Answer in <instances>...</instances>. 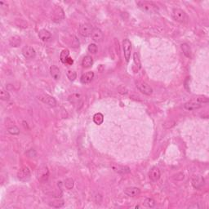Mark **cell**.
Wrapping results in <instances>:
<instances>
[{
	"instance_id": "44dd1931",
	"label": "cell",
	"mask_w": 209,
	"mask_h": 209,
	"mask_svg": "<svg viewBox=\"0 0 209 209\" xmlns=\"http://www.w3.org/2000/svg\"><path fill=\"white\" fill-rule=\"evenodd\" d=\"M39 171V176H38V179L40 180L41 182L43 181H46L48 177V168L44 167L43 169H38Z\"/></svg>"
},
{
	"instance_id": "9a60e30c",
	"label": "cell",
	"mask_w": 209,
	"mask_h": 209,
	"mask_svg": "<svg viewBox=\"0 0 209 209\" xmlns=\"http://www.w3.org/2000/svg\"><path fill=\"white\" fill-rule=\"evenodd\" d=\"M94 78V73L92 71H88L87 73L83 74V75L81 76L80 82L83 84H87V83H91L92 80Z\"/></svg>"
},
{
	"instance_id": "cb8c5ba5",
	"label": "cell",
	"mask_w": 209,
	"mask_h": 209,
	"mask_svg": "<svg viewBox=\"0 0 209 209\" xmlns=\"http://www.w3.org/2000/svg\"><path fill=\"white\" fill-rule=\"evenodd\" d=\"M0 97L3 101H8L10 99V94L8 93V92L5 90L3 88H1V91H0Z\"/></svg>"
},
{
	"instance_id": "6da1fadb",
	"label": "cell",
	"mask_w": 209,
	"mask_h": 209,
	"mask_svg": "<svg viewBox=\"0 0 209 209\" xmlns=\"http://www.w3.org/2000/svg\"><path fill=\"white\" fill-rule=\"evenodd\" d=\"M207 102H208V98L207 96H197L191 99L190 101H187L186 103H185L184 107L187 110H194L201 108L203 104L207 103Z\"/></svg>"
},
{
	"instance_id": "603a6c76",
	"label": "cell",
	"mask_w": 209,
	"mask_h": 209,
	"mask_svg": "<svg viewBox=\"0 0 209 209\" xmlns=\"http://www.w3.org/2000/svg\"><path fill=\"white\" fill-rule=\"evenodd\" d=\"M182 49L183 52L187 57H190L191 56V49L189 48V46L187 43H183L182 44Z\"/></svg>"
},
{
	"instance_id": "3957f363",
	"label": "cell",
	"mask_w": 209,
	"mask_h": 209,
	"mask_svg": "<svg viewBox=\"0 0 209 209\" xmlns=\"http://www.w3.org/2000/svg\"><path fill=\"white\" fill-rule=\"evenodd\" d=\"M172 17L176 21L182 24H186L189 21V16L185 13L184 11L180 9V8H175L172 10Z\"/></svg>"
},
{
	"instance_id": "5bb4252c",
	"label": "cell",
	"mask_w": 209,
	"mask_h": 209,
	"mask_svg": "<svg viewBox=\"0 0 209 209\" xmlns=\"http://www.w3.org/2000/svg\"><path fill=\"white\" fill-rule=\"evenodd\" d=\"M124 194L129 197L138 196L141 194V189L137 187H128L124 189Z\"/></svg>"
},
{
	"instance_id": "ba28073f",
	"label": "cell",
	"mask_w": 209,
	"mask_h": 209,
	"mask_svg": "<svg viewBox=\"0 0 209 209\" xmlns=\"http://www.w3.org/2000/svg\"><path fill=\"white\" fill-rule=\"evenodd\" d=\"M38 99L42 102H43L46 105H48L49 106H52V107H54V106H56V101L55 100V98L50 96V95H48V94L41 95V96H38Z\"/></svg>"
},
{
	"instance_id": "4dcf8cb0",
	"label": "cell",
	"mask_w": 209,
	"mask_h": 209,
	"mask_svg": "<svg viewBox=\"0 0 209 209\" xmlns=\"http://www.w3.org/2000/svg\"><path fill=\"white\" fill-rule=\"evenodd\" d=\"M88 51H89V52L92 53V54H95V53H96V52H97V46H96L95 43H91L90 45L88 46Z\"/></svg>"
},
{
	"instance_id": "d4e9b609",
	"label": "cell",
	"mask_w": 209,
	"mask_h": 209,
	"mask_svg": "<svg viewBox=\"0 0 209 209\" xmlns=\"http://www.w3.org/2000/svg\"><path fill=\"white\" fill-rule=\"evenodd\" d=\"M81 98H82V96H81L80 94L76 93L71 95V96L69 97V100H70V101L72 102V103H77V102H79V101H81Z\"/></svg>"
},
{
	"instance_id": "2e32d148",
	"label": "cell",
	"mask_w": 209,
	"mask_h": 209,
	"mask_svg": "<svg viewBox=\"0 0 209 209\" xmlns=\"http://www.w3.org/2000/svg\"><path fill=\"white\" fill-rule=\"evenodd\" d=\"M93 64V60L91 56H84L82 61V66L83 68H89L91 67Z\"/></svg>"
},
{
	"instance_id": "7402d4cb",
	"label": "cell",
	"mask_w": 209,
	"mask_h": 209,
	"mask_svg": "<svg viewBox=\"0 0 209 209\" xmlns=\"http://www.w3.org/2000/svg\"><path fill=\"white\" fill-rule=\"evenodd\" d=\"M93 122L96 125H101L104 122V115L101 113H96L93 116Z\"/></svg>"
},
{
	"instance_id": "8fae6325",
	"label": "cell",
	"mask_w": 209,
	"mask_h": 209,
	"mask_svg": "<svg viewBox=\"0 0 209 209\" xmlns=\"http://www.w3.org/2000/svg\"><path fill=\"white\" fill-rule=\"evenodd\" d=\"M160 176H161V173H160V171L157 167L152 168L151 170L150 171V173H149V177L152 182H158L160 178Z\"/></svg>"
},
{
	"instance_id": "d6986e66",
	"label": "cell",
	"mask_w": 209,
	"mask_h": 209,
	"mask_svg": "<svg viewBox=\"0 0 209 209\" xmlns=\"http://www.w3.org/2000/svg\"><path fill=\"white\" fill-rule=\"evenodd\" d=\"M38 37H39V38L42 39L43 41H46L48 40V39L52 37V34H51V33L49 31L43 29V30H41V31L38 32Z\"/></svg>"
},
{
	"instance_id": "1f68e13d",
	"label": "cell",
	"mask_w": 209,
	"mask_h": 209,
	"mask_svg": "<svg viewBox=\"0 0 209 209\" xmlns=\"http://www.w3.org/2000/svg\"><path fill=\"white\" fill-rule=\"evenodd\" d=\"M64 205L63 201L61 202H53V203H51L50 206L53 207H61Z\"/></svg>"
},
{
	"instance_id": "5b68a950",
	"label": "cell",
	"mask_w": 209,
	"mask_h": 209,
	"mask_svg": "<svg viewBox=\"0 0 209 209\" xmlns=\"http://www.w3.org/2000/svg\"><path fill=\"white\" fill-rule=\"evenodd\" d=\"M92 30H93L92 25L88 24V23H85V24H82L79 26L78 32H79V34L83 37H88V36H91Z\"/></svg>"
},
{
	"instance_id": "4fadbf2b",
	"label": "cell",
	"mask_w": 209,
	"mask_h": 209,
	"mask_svg": "<svg viewBox=\"0 0 209 209\" xmlns=\"http://www.w3.org/2000/svg\"><path fill=\"white\" fill-rule=\"evenodd\" d=\"M103 33L102 31L98 29V28H93L92 30V32L91 34V38L92 40L96 41V42H99V41H101L103 39Z\"/></svg>"
},
{
	"instance_id": "7c38bea8",
	"label": "cell",
	"mask_w": 209,
	"mask_h": 209,
	"mask_svg": "<svg viewBox=\"0 0 209 209\" xmlns=\"http://www.w3.org/2000/svg\"><path fill=\"white\" fill-rule=\"evenodd\" d=\"M111 168H113L114 171L120 174H127L129 173V172L131 171V170H130V168H129L128 167L122 166V165H118V164H112Z\"/></svg>"
},
{
	"instance_id": "e0dca14e",
	"label": "cell",
	"mask_w": 209,
	"mask_h": 209,
	"mask_svg": "<svg viewBox=\"0 0 209 209\" xmlns=\"http://www.w3.org/2000/svg\"><path fill=\"white\" fill-rule=\"evenodd\" d=\"M50 74L52 76V78L56 80H57L61 77V73H60V70L57 66H52L50 67Z\"/></svg>"
},
{
	"instance_id": "ffe728a7",
	"label": "cell",
	"mask_w": 209,
	"mask_h": 209,
	"mask_svg": "<svg viewBox=\"0 0 209 209\" xmlns=\"http://www.w3.org/2000/svg\"><path fill=\"white\" fill-rule=\"evenodd\" d=\"M70 57V52H69L68 49H64V50L61 52L60 59H61V61L62 63L67 64V61H68L69 58Z\"/></svg>"
},
{
	"instance_id": "9c48e42d",
	"label": "cell",
	"mask_w": 209,
	"mask_h": 209,
	"mask_svg": "<svg viewBox=\"0 0 209 209\" xmlns=\"http://www.w3.org/2000/svg\"><path fill=\"white\" fill-rule=\"evenodd\" d=\"M22 54L26 59H32L36 56V52L31 46H26L22 49Z\"/></svg>"
},
{
	"instance_id": "f546056e",
	"label": "cell",
	"mask_w": 209,
	"mask_h": 209,
	"mask_svg": "<svg viewBox=\"0 0 209 209\" xmlns=\"http://www.w3.org/2000/svg\"><path fill=\"white\" fill-rule=\"evenodd\" d=\"M65 186L68 189H71L74 187V181L72 179L68 178L66 179V182H65Z\"/></svg>"
},
{
	"instance_id": "4316f807",
	"label": "cell",
	"mask_w": 209,
	"mask_h": 209,
	"mask_svg": "<svg viewBox=\"0 0 209 209\" xmlns=\"http://www.w3.org/2000/svg\"><path fill=\"white\" fill-rule=\"evenodd\" d=\"M66 74H67V77H68V78L70 81L75 80V78H77V74H76L75 71L73 70H68Z\"/></svg>"
},
{
	"instance_id": "52a82bcc",
	"label": "cell",
	"mask_w": 209,
	"mask_h": 209,
	"mask_svg": "<svg viewBox=\"0 0 209 209\" xmlns=\"http://www.w3.org/2000/svg\"><path fill=\"white\" fill-rule=\"evenodd\" d=\"M123 48H124V57L126 59V61L128 62L129 59L131 57L132 51V43L129 39H124L123 42Z\"/></svg>"
},
{
	"instance_id": "8992f818",
	"label": "cell",
	"mask_w": 209,
	"mask_h": 209,
	"mask_svg": "<svg viewBox=\"0 0 209 209\" xmlns=\"http://www.w3.org/2000/svg\"><path fill=\"white\" fill-rule=\"evenodd\" d=\"M136 88H138V90L141 92L144 93L145 95L150 96L153 93V88L144 82H137L136 83Z\"/></svg>"
},
{
	"instance_id": "83f0119b",
	"label": "cell",
	"mask_w": 209,
	"mask_h": 209,
	"mask_svg": "<svg viewBox=\"0 0 209 209\" xmlns=\"http://www.w3.org/2000/svg\"><path fill=\"white\" fill-rule=\"evenodd\" d=\"M8 131L12 135H18V134L20 133V130H19V128L16 126L8 127Z\"/></svg>"
},
{
	"instance_id": "484cf974",
	"label": "cell",
	"mask_w": 209,
	"mask_h": 209,
	"mask_svg": "<svg viewBox=\"0 0 209 209\" xmlns=\"http://www.w3.org/2000/svg\"><path fill=\"white\" fill-rule=\"evenodd\" d=\"M144 205L152 208V207H154L155 206V201L153 199H151V198H147V199L144 200Z\"/></svg>"
},
{
	"instance_id": "277c9868",
	"label": "cell",
	"mask_w": 209,
	"mask_h": 209,
	"mask_svg": "<svg viewBox=\"0 0 209 209\" xmlns=\"http://www.w3.org/2000/svg\"><path fill=\"white\" fill-rule=\"evenodd\" d=\"M17 177L20 182H26L31 180V171L28 167H22L17 172Z\"/></svg>"
},
{
	"instance_id": "ac0fdd59",
	"label": "cell",
	"mask_w": 209,
	"mask_h": 209,
	"mask_svg": "<svg viewBox=\"0 0 209 209\" xmlns=\"http://www.w3.org/2000/svg\"><path fill=\"white\" fill-rule=\"evenodd\" d=\"M9 43L12 47H14V48H17L20 45L21 43V39L19 36L14 35L12 36L10 38H9Z\"/></svg>"
},
{
	"instance_id": "30bf717a",
	"label": "cell",
	"mask_w": 209,
	"mask_h": 209,
	"mask_svg": "<svg viewBox=\"0 0 209 209\" xmlns=\"http://www.w3.org/2000/svg\"><path fill=\"white\" fill-rule=\"evenodd\" d=\"M204 183H205V181H204V177L201 176H196L192 179V186L196 189H201L204 186Z\"/></svg>"
},
{
	"instance_id": "7a4b0ae2",
	"label": "cell",
	"mask_w": 209,
	"mask_h": 209,
	"mask_svg": "<svg viewBox=\"0 0 209 209\" xmlns=\"http://www.w3.org/2000/svg\"><path fill=\"white\" fill-rule=\"evenodd\" d=\"M136 4L139 8L143 11L149 13H155L159 12L158 6L153 2H149V1H138L136 2Z\"/></svg>"
},
{
	"instance_id": "f1b7e54d",
	"label": "cell",
	"mask_w": 209,
	"mask_h": 209,
	"mask_svg": "<svg viewBox=\"0 0 209 209\" xmlns=\"http://www.w3.org/2000/svg\"><path fill=\"white\" fill-rule=\"evenodd\" d=\"M133 60L134 62L136 64V67H137V70L141 69V61H140V59H139V56L137 53H134L133 55Z\"/></svg>"
}]
</instances>
